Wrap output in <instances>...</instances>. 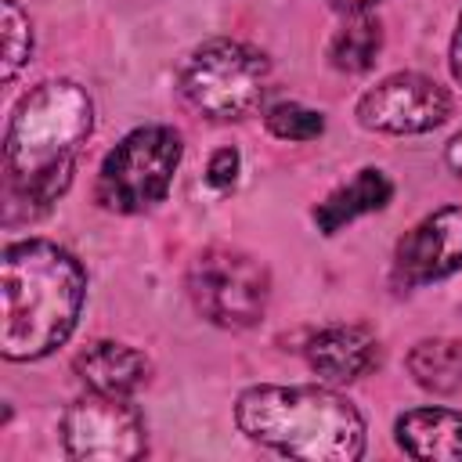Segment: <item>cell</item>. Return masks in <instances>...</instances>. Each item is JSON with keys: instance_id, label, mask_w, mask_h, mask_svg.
<instances>
[{"instance_id": "1", "label": "cell", "mask_w": 462, "mask_h": 462, "mask_svg": "<svg viewBox=\"0 0 462 462\" xmlns=\"http://www.w3.org/2000/svg\"><path fill=\"white\" fill-rule=\"evenodd\" d=\"M90 126V94L72 79H43L14 105L4 137L7 224L36 220L65 195Z\"/></svg>"}, {"instance_id": "2", "label": "cell", "mask_w": 462, "mask_h": 462, "mask_svg": "<svg viewBox=\"0 0 462 462\" xmlns=\"http://www.w3.org/2000/svg\"><path fill=\"white\" fill-rule=\"evenodd\" d=\"M87 274L79 260L43 238L11 242L0 260V350L7 361H36L61 346L83 310Z\"/></svg>"}, {"instance_id": "3", "label": "cell", "mask_w": 462, "mask_h": 462, "mask_svg": "<svg viewBox=\"0 0 462 462\" xmlns=\"http://www.w3.org/2000/svg\"><path fill=\"white\" fill-rule=\"evenodd\" d=\"M235 422L249 440L303 462H354L365 451L361 411L328 386H249Z\"/></svg>"}, {"instance_id": "4", "label": "cell", "mask_w": 462, "mask_h": 462, "mask_svg": "<svg viewBox=\"0 0 462 462\" xmlns=\"http://www.w3.org/2000/svg\"><path fill=\"white\" fill-rule=\"evenodd\" d=\"M267 83H271L267 58L238 40H209L195 47L177 72L180 97L209 119L249 116L263 101Z\"/></svg>"}, {"instance_id": "5", "label": "cell", "mask_w": 462, "mask_h": 462, "mask_svg": "<svg viewBox=\"0 0 462 462\" xmlns=\"http://www.w3.org/2000/svg\"><path fill=\"white\" fill-rule=\"evenodd\" d=\"M180 134L173 126L130 130L97 170V202L112 213H144L166 199L180 166Z\"/></svg>"}, {"instance_id": "6", "label": "cell", "mask_w": 462, "mask_h": 462, "mask_svg": "<svg viewBox=\"0 0 462 462\" xmlns=\"http://www.w3.org/2000/svg\"><path fill=\"white\" fill-rule=\"evenodd\" d=\"M188 296L206 321L220 328H249L267 310L271 274L256 256L242 249L213 245L191 260Z\"/></svg>"}, {"instance_id": "7", "label": "cell", "mask_w": 462, "mask_h": 462, "mask_svg": "<svg viewBox=\"0 0 462 462\" xmlns=\"http://www.w3.org/2000/svg\"><path fill=\"white\" fill-rule=\"evenodd\" d=\"M61 444L76 462H134L148 451V433L126 397L87 390L61 415Z\"/></svg>"}, {"instance_id": "8", "label": "cell", "mask_w": 462, "mask_h": 462, "mask_svg": "<svg viewBox=\"0 0 462 462\" xmlns=\"http://www.w3.org/2000/svg\"><path fill=\"white\" fill-rule=\"evenodd\" d=\"M451 116L448 90L419 72H393L357 101V123L375 134H426Z\"/></svg>"}, {"instance_id": "9", "label": "cell", "mask_w": 462, "mask_h": 462, "mask_svg": "<svg viewBox=\"0 0 462 462\" xmlns=\"http://www.w3.org/2000/svg\"><path fill=\"white\" fill-rule=\"evenodd\" d=\"M462 267V206L422 217L393 253V278L404 289L440 282Z\"/></svg>"}, {"instance_id": "10", "label": "cell", "mask_w": 462, "mask_h": 462, "mask_svg": "<svg viewBox=\"0 0 462 462\" xmlns=\"http://www.w3.org/2000/svg\"><path fill=\"white\" fill-rule=\"evenodd\" d=\"M307 361L328 383H354L379 365V339L361 325H328L307 339Z\"/></svg>"}, {"instance_id": "11", "label": "cell", "mask_w": 462, "mask_h": 462, "mask_svg": "<svg viewBox=\"0 0 462 462\" xmlns=\"http://www.w3.org/2000/svg\"><path fill=\"white\" fill-rule=\"evenodd\" d=\"M72 368L87 390L116 393V397H130L148 383V357L126 343H116V339L90 343L87 350L76 354Z\"/></svg>"}, {"instance_id": "12", "label": "cell", "mask_w": 462, "mask_h": 462, "mask_svg": "<svg viewBox=\"0 0 462 462\" xmlns=\"http://www.w3.org/2000/svg\"><path fill=\"white\" fill-rule=\"evenodd\" d=\"M401 451L422 462H462V415L451 408H411L393 426Z\"/></svg>"}, {"instance_id": "13", "label": "cell", "mask_w": 462, "mask_h": 462, "mask_svg": "<svg viewBox=\"0 0 462 462\" xmlns=\"http://www.w3.org/2000/svg\"><path fill=\"white\" fill-rule=\"evenodd\" d=\"M393 199V184L383 170L375 166H365L354 173L350 184L336 188L325 195V202H318L314 209V224L321 235H336L343 231L346 224H354L357 217L365 213H375V209H386V202Z\"/></svg>"}, {"instance_id": "14", "label": "cell", "mask_w": 462, "mask_h": 462, "mask_svg": "<svg viewBox=\"0 0 462 462\" xmlns=\"http://www.w3.org/2000/svg\"><path fill=\"white\" fill-rule=\"evenodd\" d=\"M408 372L422 390L451 393L462 386V339H422L408 354Z\"/></svg>"}, {"instance_id": "15", "label": "cell", "mask_w": 462, "mask_h": 462, "mask_svg": "<svg viewBox=\"0 0 462 462\" xmlns=\"http://www.w3.org/2000/svg\"><path fill=\"white\" fill-rule=\"evenodd\" d=\"M383 47V29L368 11L346 14V22L332 32L328 40V61L339 72H368L379 58Z\"/></svg>"}, {"instance_id": "16", "label": "cell", "mask_w": 462, "mask_h": 462, "mask_svg": "<svg viewBox=\"0 0 462 462\" xmlns=\"http://www.w3.org/2000/svg\"><path fill=\"white\" fill-rule=\"evenodd\" d=\"M0 29H4V79H14L32 54V25L14 0H0Z\"/></svg>"}, {"instance_id": "17", "label": "cell", "mask_w": 462, "mask_h": 462, "mask_svg": "<svg viewBox=\"0 0 462 462\" xmlns=\"http://www.w3.org/2000/svg\"><path fill=\"white\" fill-rule=\"evenodd\" d=\"M267 130L282 141H314V137H321L325 119H321V112H314L307 105L282 101V105L267 108Z\"/></svg>"}, {"instance_id": "18", "label": "cell", "mask_w": 462, "mask_h": 462, "mask_svg": "<svg viewBox=\"0 0 462 462\" xmlns=\"http://www.w3.org/2000/svg\"><path fill=\"white\" fill-rule=\"evenodd\" d=\"M238 166H242V159L235 148H217L209 155V166H206V184L217 191H231L238 180Z\"/></svg>"}, {"instance_id": "19", "label": "cell", "mask_w": 462, "mask_h": 462, "mask_svg": "<svg viewBox=\"0 0 462 462\" xmlns=\"http://www.w3.org/2000/svg\"><path fill=\"white\" fill-rule=\"evenodd\" d=\"M448 61H451V76L462 83V11H458V22H455V36H451Z\"/></svg>"}, {"instance_id": "20", "label": "cell", "mask_w": 462, "mask_h": 462, "mask_svg": "<svg viewBox=\"0 0 462 462\" xmlns=\"http://www.w3.org/2000/svg\"><path fill=\"white\" fill-rule=\"evenodd\" d=\"M379 0H332V7L336 11H343V14H357V11H372Z\"/></svg>"}, {"instance_id": "21", "label": "cell", "mask_w": 462, "mask_h": 462, "mask_svg": "<svg viewBox=\"0 0 462 462\" xmlns=\"http://www.w3.org/2000/svg\"><path fill=\"white\" fill-rule=\"evenodd\" d=\"M448 166L462 177V130L451 137V144H448Z\"/></svg>"}]
</instances>
